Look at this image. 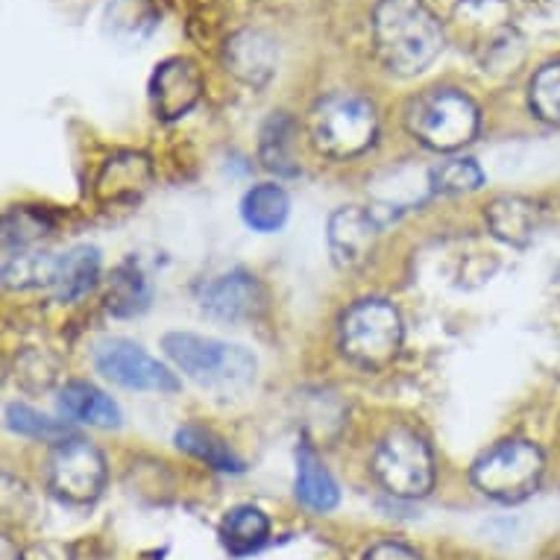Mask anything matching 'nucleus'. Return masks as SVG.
<instances>
[{
  "mask_svg": "<svg viewBox=\"0 0 560 560\" xmlns=\"http://www.w3.org/2000/svg\"><path fill=\"white\" fill-rule=\"evenodd\" d=\"M373 47L396 77H417L443 54L446 33L425 0H378L373 10Z\"/></svg>",
  "mask_w": 560,
  "mask_h": 560,
  "instance_id": "nucleus-1",
  "label": "nucleus"
},
{
  "mask_svg": "<svg viewBox=\"0 0 560 560\" xmlns=\"http://www.w3.org/2000/svg\"><path fill=\"white\" fill-rule=\"evenodd\" d=\"M162 349L174 361V368L183 370L191 382L221 394L244 390L256 378V359L238 343L202 338L191 331H171L162 338Z\"/></svg>",
  "mask_w": 560,
  "mask_h": 560,
  "instance_id": "nucleus-2",
  "label": "nucleus"
},
{
  "mask_svg": "<svg viewBox=\"0 0 560 560\" xmlns=\"http://www.w3.org/2000/svg\"><path fill=\"white\" fill-rule=\"evenodd\" d=\"M376 106L355 92L326 94L308 112V138L314 150L326 159H355L376 144Z\"/></svg>",
  "mask_w": 560,
  "mask_h": 560,
  "instance_id": "nucleus-3",
  "label": "nucleus"
},
{
  "mask_svg": "<svg viewBox=\"0 0 560 560\" xmlns=\"http://www.w3.org/2000/svg\"><path fill=\"white\" fill-rule=\"evenodd\" d=\"M481 127V112L469 94L458 89H425L405 109V129L423 148L452 153L469 144Z\"/></svg>",
  "mask_w": 560,
  "mask_h": 560,
  "instance_id": "nucleus-4",
  "label": "nucleus"
},
{
  "mask_svg": "<svg viewBox=\"0 0 560 560\" xmlns=\"http://www.w3.org/2000/svg\"><path fill=\"white\" fill-rule=\"evenodd\" d=\"M402 338V317L396 305L378 296L359 300L340 320V349L364 370L387 368L399 355Z\"/></svg>",
  "mask_w": 560,
  "mask_h": 560,
  "instance_id": "nucleus-5",
  "label": "nucleus"
},
{
  "mask_svg": "<svg viewBox=\"0 0 560 560\" xmlns=\"http://www.w3.org/2000/svg\"><path fill=\"white\" fill-rule=\"evenodd\" d=\"M542 469H546V458L537 443L502 441L472 464L469 476L485 497L514 505L537 493Z\"/></svg>",
  "mask_w": 560,
  "mask_h": 560,
  "instance_id": "nucleus-6",
  "label": "nucleus"
},
{
  "mask_svg": "<svg viewBox=\"0 0 560 560\" xmlns=\"http://www.w3.org/2000/svg\"><path fill=\"white\" fill-rule=\"evenodd\" d=\"M376 478L396 499H423L434 487V458L429 443L411 429H394L382 438L373 458Z\"/></svg>",
  "mask_w": 560,
  "mask_h": 560,
  "instance_id": "nucleus-7",
  "label": "nucleus"
},
{
  "mask_svg": "<svg viewBox=\"0 0 560 560\" xmlns=\"http://www.w3.org/2000/svg\"><path fill=\"white\" fill-rule=\"evenodd\" d=\"M47 485L71 505H92L106 487V460L83 438L56 443L47 460Z\"/></svg>",
  "mask_w": 560,
  "mask_h": 560,
  "instance_id": "nucleus-8",
  "label": "nucleus"
},
{
  "mask_svg": "<svg viewBox=\"0 0 560 560\" xmlns=\"http://www.w3.org/2000/svg\"><path fill=\"white\" fill-rule=\"evenodd\" d=\"M94 368L115 385L127 390H150V394H176L179 378L144 347L127 338H103L94 347Z\"/></svg>",
  "mask_w": 560,
  "mask_h": 560,
  "instance_id": "nucleus-9",
  "label": "nucleus"
},
{
  "mask_svg": "<svg viewBox=\"0 0 560 560\" xmlns=\"http://www.w3.org/2000/svg\"><path fill=\"white\" fill-rule=\"evenodd\" d=\"M202 74L197 62L188 56H171L156 65L150 77V103L156 118L179 120L200 103L202 97Z\"/></svg>",
  "mask_w": 560,
  "mask_h": 560,
  "instance_id": "nucleus-10",
  "label": "nucleus"
},
{
  "mask_svg": "<svg viewBox=\"0 0 560 560\" xmlns=\"http://www.w3.org/2000/svg\"><path fill=\"white\" fill-rule=\"evenodd\" d=\"M382 223L359 206H343L329 218V253L340 270H361L376 253Z\"/></svg>",
  "mask_w": 560,
  "mask_h": 560,
  "instance_id": "nucleus-11",
  "label": "nucleus"
},
{
  "mask_svg": "<svg viewBox=\"0 0 560 560\" xmlns=\"http://www.w3.org/2000/svg\"><path fill=\"white\" fill-rule=\"evenodd\" d=\"M223 65L238 83L265 89L279 68V45L261 30H238L223 45Z\"/></svg>",
  "mask_w": 560,
  "mask_h": 560,
  "instance_id": "nucleus-12",
  "label": "nucleus"
},
{
  "mask_svg": "<svg viewBox=\"0 0 560 560\" xmlns=\"http://www.w3.org/2000/svg\"><path fill=\"white\" fill-rule=\"evenodd\" d=\"M153 185V165L144 153L124 150L106 159V165L97 174L94 197L103 206H136Z\"/></svg>",
  "mask_w": 560,
  "mask_h": 560,
  "instance_id": "nucleus-13",
  "label": "nucleus"
},
{
  "mask_svg": "<svg viewBox=\"0 0 560 560\" xmlns=\"http://www.w3.org/2000/svg\"><path fill=\"white\" fill-rule=\"evenodd\" d=\"M202 305L221 320H253L265 308V291L258 285L256 276L244 273V270H232V273L214 279L212 285L206 288Z\"/></svg>",
  "mask_w": 560,
  "mask_h": 560,
  "instance_id": "nucleus-14",
  "label": "nucleus"
},
{
  "mask_svg": "<svg viewBox=\"0 0 560 560\" xmlns=\"http://www.w3.org/2000/svg\"><path fill=\"white\" fill-rule=\"evenodd\" d=\"M487 230L508 247H528L542 226V209L528 197L505 194L487 206Z\"/></svg>",
  "mask_w": 560,
  "mask_h": 560,
  "instance_id": "nucleus-15",
  "label": "nucleus"
},
{
  "mask_svg": "<svg viewBox=\"0 0 560 560\" xmlns=\"http://www.w3.org/2000/svg\"><path fill=\"white\" fill-rule=\"evenodd\" d=\"M59 411L68 420L94 425V429H118L120 425L118 402L89 382H68L59 390Z\"/></svg>",
  "mask_w": 560,
  "mask_h": 560,
  "instance_id": "nucleus-16",
  "label": "nucleus"
},
{
  "mask_svg": "<svg viewBox=\"0 0 560 560\" xmlns=\"http://www.w3.org/2000/svg\"><path fill=\"white\" fill-rule=\"evenodd\" d=\"M296 499L314 514H329L340 502V490L335 478L320 460V455L303 443L296 450Z\"/></svg>",
  "mask_w": 560,
  "mask_h": 560,
  "instance_id": "nucleus-17",
  "label": "nucleus"
},
{
  "mask_svg": "<svg viewBox=\"0 0 560 560\" xmlns=\"http://www.w3.org/2000/svg\"><path fill=\"white\" fill-rule=\"evenodd\" d=\"M101 279V253L94 247H74L56 258L54 296L56 303H77L92 294Z\"/></svg>",
  "mask_w": 560,
  "mask_h": 560,
  "instance_id": "nucleus-18",
  "label": "nucleus"
},
{
  "mask_svg": "<svg viewBox=\"0 0 560 560\" xmlns=\"http://www.w3.org/2000/svg\"><path fill=\"white\" fill-rule=\"evenodd\" d=\"M296 124L288 112H273L258 132V159L276 176H296L300 165L294 162Z\"/></svg>",
  "mask_w": 560,
  "mask_h": 560,
  "instance_id": "nucleus-19",
  "label": "nucleus"
},
{
  "mask_svg": "<svg viewBox=\"0 0 560 560\" xmlns=\"http://www.w3.org/2000/svg\"><path fill=\"white\" fill-rule=\"evenodd\" d=\"M291 214V200L282 185L261 183L249 188L244 202H241V218L249 230L256 232H276L282 230Z\"/></svg>",
  "mask_w": 560,
  "mask_h": 560,
  "instance_id": "nucleus-20",
  "label": "nucleus"
},
{
  "mask_svg": "<svg viewBox=\"0 0 560 560\" xmlns=\"http://www.w3.org/2000/svg\"><path fill=\"white\" fill-rule=\"evenodd\" d=\"M176 446L188 452V455H194L197 460H202V464H209L212 469H218V472H244V460L212 429H202V425L194 423L183 425L176 432Z\"/></svg>",
  "mask_w": 560,
  "mask_h": 560,
  "instance_id": "nucleus-21",
  "label": "nucleus"
},
{
  "mask_svg": "<svg viewBox=\"0 0 560 560\" xmlns=\"http://www.w3.org/2000/svg\"><path fill=\"white\" fill-rule=\"evenodd\" d=\"M221 537L232 555H249V551L261 549L270 537V520L265 511L253 505H241L226 514L221 525Z\"/></svg>",
  "mask_w": 560,
  "mask_h": 560,
  "instance_id": "nucleus-22",
  "label": "nucleus"
},
{
  "mask_svg": "<svg viewBox=\"0 0 560 560\" xmlns=\"http://www.w3.org/2000/svg\"><path fill=\"white\" fill-rule=\"evenodd\" d=\"M150 303V285L144 273L138 270L132 261L120 265L115 270V279H112L109 294H106V308H109L115 317H132V314H141Z\"/></svg>",
  "mask_w": 560,
  "mask_h": 560,
  "instance_id": "nucleus-23",
  "label": "nucleus"
},
{
  "mask_svg": "<svg viewBox=\"0 0 560 560\" xmlns=\"http://www.w3.org/2000/svg\"><path fill=\"white\" fill-rule=\"evenodd\" d=\"M56 258L59 256L36 253V249L7 253V261H3V282H7V288H50L54 285Z\"/></svg>",
  "mask_w": 560,
  "mask_h": 560,
  "instance_id": "nucleus-24",
  "label": "nucleus"
},
{
  "mask_svg": "<svg viewBox=\"0 0 560 560\" xmlns=\"http://www.w3.org/2000/svg\"><path fill=\"white\" fill-rule=\"evenodd\" d=\"M528 106H532V112L542 124L560 129V59L558 62H546L532 77Z\"/></svg>",
  "mask_w": 560,
  "mask_h": 560,
  "instance_id": "nucleus-25",
  "label": "nucleus"
},
{
  "mask_svg": "<svg viewBox=\"0 0 560 560\" xmlns=\"http://www.w3.org/2000/svg\"><path fill=\"white\" fill-rule=\"evenodd\" d=\"M7 425H10L15 434H24V438H33V441L42 443H62L71 434V425L62 423V420H50L45 413H38L36 408H27V405H10L7 408Z\"/></svg>",
  "mask_w": 560,
  "mask_h": 560,
  "instance_id": "nucleus-26",
  "label": "nucleus"
},
{
  "mask_svg": "<svg viewBox=\"0 0 560 560\" xmlns=\"http://www.w3.org/2000/svg\"><path fill=\"white\" fill-rule=\"evenodd\" d=\"M106 21L118 36L144 38L156 27V10L150 7V0H109Z\"/></svg>",
  "mask_w": 560,
  "mask_h": 560,
  "instance_id": "nucleus-27",
  "label": "nucleus"
},
{
  "mask_svg": "<svg viewBox=\"0 0 560 560\" xmlns=\"http://www.w3.org/2000/svg\"><path fill=\"white\" fill-rule=\"evenodd\" d=\"M50 223H47L45 214L33 212V209H12L3 218V244H7V253H21V249H30L33 244L45 238Z\"/></svg>",
  "mask_w": 560,
  "mask_h": 560,
  "instance_id": "nucleus-28",
  "label": "nucleus"
},
{
  "mask_svg": "<svg viewBox=\"0 0 560 560\" xmlns=\"http://www.w3.org/2000/svg\"><path fill=\"white\" fill-rule=\"evenodd\" d=\"M429 179H432V191L438 194H469L485 185V171L472 159H452L434 167Z\"/></svg>",
  "mask_w": 560,
  "mask_h": 560,
  "instance_id": "nucleus-29",
  "label": "nucleus"
},
{
  "mask_svg": "<svg viewBox=\"0 0 560 560\" xmlns=\"http://www.w3.org/2000/svg\"><path fill=\"white\" fill-rule=\"evenodd\" d=\"M364 560H423V558H420L411 546H405V542L382 540L376 542L368 555H364Z\"/></svg>",
  "mask_w": 560,
  "mask_h": 560,
  "instance_id": "nucleus-30",
  "label": "nucleus"
},
{
  "mask_svg": "<svg viewBox=\"0 0 560 560\" xmlns=\"http://www.w3.org/2000/svg\"><path fill=\"white\" fill-rule=\"evenodd\" d=\"M0 558L3 560H24V555H21V549L12 542V537H3V542H0Z\"/></svg>",
  "mask_w": 560,
  "mask_h": 560,
  "instance_id": "nucleus-31",
  "label": "nucleus"
}]
</instances>
